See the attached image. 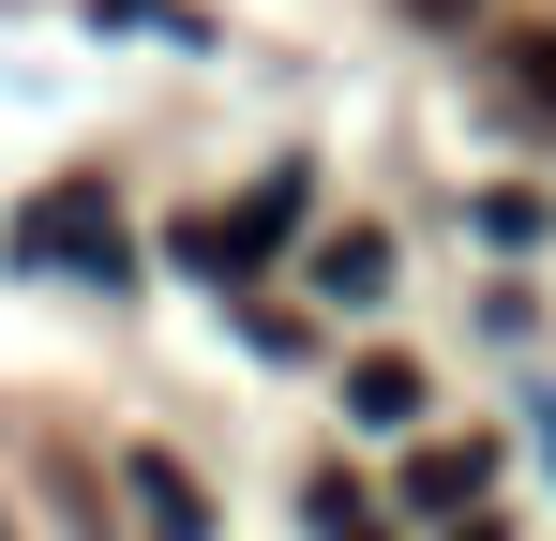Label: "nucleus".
I'll use <instances>...</instances> for the list:
<instances>
[{"instance_id":"1a4fd4ad","label":"nucleus","mask_w":556,"mask_h":541,"mask_svg":"<svg viewBox=\"0 0 556 541\" xmlns=\"http://www.w3.org/2000/svg\"><path fill=\"white\" fill-rule=\"evenodd\" d=\"M406 15H466V0H406Z\"/></svg>"},{"instance_id":"0eeeda50","label":"nucleus","mask_w":556,"mask_h":541,"mask_svg":"<svg viewBox=\"0 0 556 541\" xmlns=\"http://www.w3.org/2000/svg\"><path fill=\"white\" fill-rule=\"evenodd\" d=\"M301 527H316V541H391V512H376L362 481H316V496H301Z\"/></svg>"},{"instance_id":"39448f33","label":"nucleus","mask_w":556,"mask_h":541,"mask_svg":"<svg viewBox=\"0 0 556 541\" xmlns=\"http://www.w3.org/2000/svg\"><path fill=\"white\" fill-rule=\"evenodd\" d=\"M346 422H376V437H391V422H421V361H346Z\"/></svg>"},{"instance_id":"9d476101","label":"nucleus","mask_w":556,"mask_h":541,"mask_svg":"<svg viewBox=\"0 0 556 541\" xmlns=\"http://www.w3.org/2000/svg\"><path fill=\"white\" fill-rule=\"evenodd\" d=\"M452 541H496V527H481V512H466V527H452Z\"/></svg>"},{"instance_id":"423d86ee","label":"nucleus","mask_w":556,"mask_h":541,"mask_svg":"<svg viewBox=\"0 0 556 541\" xmlns=\"http://www.w3.org/2000/svg\"><path fill=\"white\" fill-rule=\"evenodd\" d=\"M316 286H331V301H376V286H391V241H376V226H331V241H316Z\"/></svg>"},{"instance_id":"20e7f679","label":"nucleus","mask_w":556,"mask_h":541,"mask_svg":"<svg viewBox=\"0 0 556 541\" xmlns=\"http://www.w3.org/2000/svg\"><path fill=\"white\" fill-rule=\"evenodd\" d=\"M481 481H496V451H481V437L406 451V512H437V527H466V512H481Z\"/></svg>"},{"instance_id":"f257e3e1","label":"nucleus","mask_w":556,"mask_h":541,"mask_svg":"<svg viewBox=\"0 0 556 541\" xmlns=\"http://www.w3.org/2000/svg\"><path fill=\"white\" fill-rule=\"evenodd\" d=\"M286 226H301V166H271L256 196H241V211H195V226H181V270H211V286H241V270L271 256Z\"/></svg>"},{"instance_id":"7ed1b4c3","label":"nucleus","mask_w":556,"mask_h":541,"mask_svg":"<svg viewBox=\"0 0 556 541\" xmlns=\"http://www.w3.org/2000/svg\"><path fill=\"white\" fill-rule=\"evenodd\" d=\"M121 496H136V527H151V541H211V481H195L181 451H136Z\"/></svg>"},{"instance_id":"6e6552de","label":"nucleus","mask_w":556,"mask_h":541,"mask_svg":"<svg viewBox=\"0 0 556 541\" xmlns=\"http://www.w3.org/2000/svg\"><path fill=\"white\" fill-rule=\"evenodd\" d=\"M511 90H527V105H556V30H527V46H511Z\"/></svg>"},{"instance_id":"f03ea898","label":"nucleus","mask_w":556,"mask_h":541,"mask_svg":"<svg viewBox=\"0 0 556 541\" xmlns=\"http://www.w3.org/2000/svg\"><path fill=\"white\" fill-rule=\"evenodd\" d=\"M30 256H46V270H105V286H121V211H105L91 180L30 196Z\"/></svg>"}]
</instances>
